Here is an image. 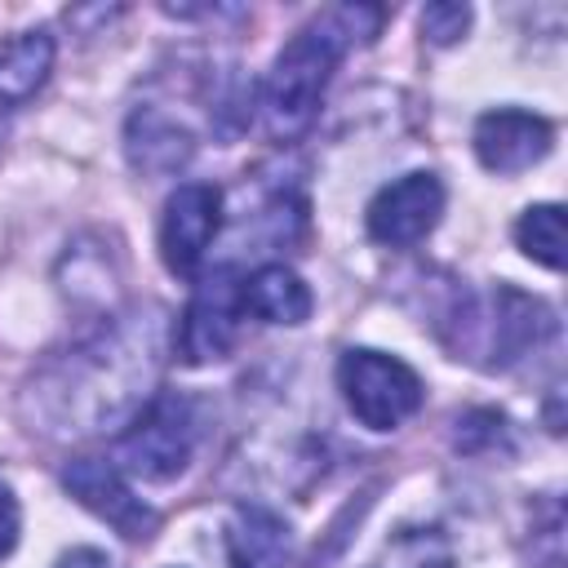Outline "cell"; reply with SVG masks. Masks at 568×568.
<instances>
[{
	"mask_svg": "<svg viewBox=\"0 0 568 568\" xmlns=\"http://www.w3.org/2000/svg\"><path fill=\"white\" fill-rule=\"evenodd\" d=\"M382 27V9L373 4H337L306 22L271 62L262 84V124L275 142H297L324 102V89L351 44L373 40Z\"/></svg>",
	"mask_w": 568,
	"mask_h": 568,
	"instance_id": "1",
	"label": "cell"
},
{
	"mask_svg": "<svg viewBox=\"0 0 568 568\" xmlns=\"http://www.w3.org/2000/svg\"><path fill=\"white\" fill-rule=\"evenodd\" d=\"M444 324L457 359H470L479 368H510L555 333L550 306L510 284H497L484 297L462 293Z\"/></svg>",
	"mask_w": 568,
	"mask_h": 568,
	"instance_id": "2",
	"label": "cell"
},
{
	"mask_svg": "<svg viewBox=\"0 0 568 568\" xmlns=\"http://www.w3.org/2000/svg\"><path fill=\"white\" fill-rule=\"evenodd\" d=\"M129 337L124 333H102L93 337L89 346L71 351L62 377L53 382V395H58V417L71 422L67 430H98L102 422H115V417H133L151 395L133 390V377H151L146 373V359L142 364H129Z\"/></svg>",
	"mask_w": 568,
	"mask_h": 568,
	"instance_id": "3",
	"label": "cell"
},
{
	"mask_svg": "<svg viewBox=\"0 0 568 568\" xmlns=\"http://www.w3.org/2000/svg\"><path fill=\"white\" fill-rule=\"evenodd\" d=\"M191 453H195V408L173 390L151 395L115 439V466L146 484H164L182 475Z\"/></svg>",
	"mask_w": 568,
	"mask_h": 568,
	"instance_id": "4",
	"label": "cell"
},
{
	"mask_svg": "<svg viewBox=\"0 0 568 568\" xmlns=\"http://www.w3.org/2000/svg\"><path fill=\"white\" fill-rule=\"evenodd\" d=\"M337 386H342V399L355 413V422L368 430L404 426L426 399L422 377L404 359H395L386 351H368V346H355L337 359Z\"/></svg>",
	"mask_w": 568,
	"mask_h": 568,
	"instance_id": "5",
	"label": "cell"
},
{
	"mask_svg": "<svg viewBox=\"0 0 568 568\" xmlns=\"http://www.w3.org/2000/svg\"><path fill=\"white\" fill-rule=\"evenodd\" d=\"M240 320H244V280L231 266H222L209 280H200V288L191 293L173 333V351L182 355V364L222 359L240 337Z\"/></svg>",
	"mask_w": 568,
	"mask_h": 568,
	"instance_id": "6",
	"label": "cell"
},
{
	"mask_svg": "<svg viewBox=\"0 0 568 568\" xmlns=\"http://www.w3.org/2000/svg\"><path fill=\"white\" fill-rule=\"evenodd\" d=\"M62 488L89 515H98L102 524H111L129 541H146L155 532V524H160V515L124 484V475H120L115 462H102V457H75V462H67Z\"/></svg>",
	"mask_w": 568,
	"mask_h": 568,
	"instance_id": "7",
	"label": "cell"
},
{
	"mask_svg": "<svg viewBox=\"0 0 568 568\" xmlns=\"http://www.w3.org/2000/svg\"><path fill=\"white\" fill-rule=\"evenodd\" d=\"M222 226V191L209 186V182H186L169 195L164 204V217H160V253H164V266L182 280H195L200 275V262L213 244Z\"/></svg>",
	"mask_w": 568,
	"mask_h": 568,
	"instance_id": "8",
	"label": "cell"
},
{
	"mask_svg": "<svg viewBox=\"0 0 568 568\" xmlns=\"http://www.w3.org/2000/svg\"><path fill=\"white\" fill-rule=\"evenodd\" d=\"M444 213V186L435 173H404L382 186L364 213V226L386 248H408L435 231Z\"/></svg>",
	"mask_w": 568,
	"mask_h": 568,
	"instance_id": "9",
	"label": "cell"
},
{
	"mask_svg": "<svg viewBox=\"0 0 568 568\" xmlns=\"http://www.w3.org/2000/svg\"><path fill=\"white\" fill-rule=\"evenodd\" d=\"M550 142H555V129L541 115L519 111V106H497L475 120V155L488 173H501V178L524 173L537 160H546Z\"/></svg>",
	"mask_w": 568,
	"mask_h": 568,
	"instance_id": "10",
	"label": "cell"
},
{
	"mask_svg": "<svg viewBox=\"0 0 568 568\" xmlns=\"http://www.w3.org/2000/svg\"><path fill=\"white\" fill-rule=\"evenodd\" d=\"M53 71V36L49 31H22L0 40V142L13 124V115L44 89Z\"/></svg>",
	"mask_w": 568,
	"mask_h": 568,
	"instance_id": "11",
	"label": "cell"
},
{
	"mask_svg": "<svg viewBox=\"0 0 568 568\" xmlns=\"http://www.w3.org/2000/svg\"><path fill=\"white\" fill-rule=\"evenodd\" d=\"M124 151H129V164L146 178H164V173H178L191 151H195V138L186 124H178L173 115L155 111V106H142L129 115V133H124Z\"/></svg>",
	"mask_w": 568,
	"mask_h": 568,
	"instance_id": "12",
	"label": "cell"
},
{
	"mask_svg": "<svg viewBox=\"0 0 568 568\" xmlns=\"http://www.w3.org/2000/svg\"><path fill=\"white\" fill-rule=\"evenodd\" d=\"M231 568H280L288 559V524L271 506H235L226 519Z\"/></svg>",
	"mask_w": 568,
	"mask_h": 568,
	"instance_id": "13",
	"label": "cell"
},
{
	"mask_svg": "<svg viewBox=\"0 0 568 568\" xmlns=\"http://www.w3.org/2000/svg\"><path fill=\"white\" fill-rule=\"evenodd\" d=\"M244 315L266 324H302L311 315V288L284 262H266L244 275Z\"/></svg>",
	"mask_w": 568,
	"mask_h": 568,
	"instance_id": "14",
	"label": "cell"
},
{
	"mask_svg": "<svg viewBox=\"0 0 568 568\" xmlns=\"http://www.w3.org/2000/svg\"><path fill=\"white\" fill-rule=\"evenodd\" d=\"M515 240H519V248L532 262H541L550 271H564V257H568L564 244L568 240H564V209L559 204H532V209H524L519 222H515Z\"/></svg>",
	"mask_w": 568,
	"mask_h": 568,
	"instance_id": "15",
	"label": "cell"
},
{
	"mask_svg": "<svg viewBox=\"0 0 568 568\" xmlns=\"http://www.w3.org/2000/svg\"><path fill=\"white\" fill-rule=\"evenodd\" d=\"M377 568H453V559L435 532H408L386 550V559Z\"/></svg>",
	"mask_w": 568,
	"mask_h": 568,
	"instance_id": "16",
	"label": "cell"
},
{
	"mask_svg": "<svg viewBox=\"0 0 568 568\" xmlns=\"http://www.w3.org/2000/svg\"><path fill=\"white\" fill-rule=\"evenodd\" d=\"M470 27V9L466 4H426L422 9V36L430 44H457Z\"/></svg>",
	"mask_w": 568,
	"mask_h": 568,
	"instance_id": "17",
	"label": "cell"
},
{
	"mask_svg": "<svg viewBox=\"0 0 568 568\" xmlns=\"http://www.w3.org/2000/svg\"><path fill=\"white\" fill-rule=\"evenodd\" d=\"M18 528H22V510H18V497L13 488L0 479V559L18 546Z\"/></svg>",
	"mask_w": 568,
	"mask_h": 568,
	"instance_id": "18",
	"label": "cell"
},
{
	"mask_svg": "<svg viewBox=\"0 0 568 568\" xmlns=\"http://www.w3.org/2000/svg\"><path fill=\"white\" fill-rule=\"evenodd\" d=\"M53 568H120L106 550H98V546H75V550H67Z\"/></svg>",
	"mask_w": 568,
	"mask_h": 568,
	"instance_id": "19",
	"label": "cell"
}]
</instances>
